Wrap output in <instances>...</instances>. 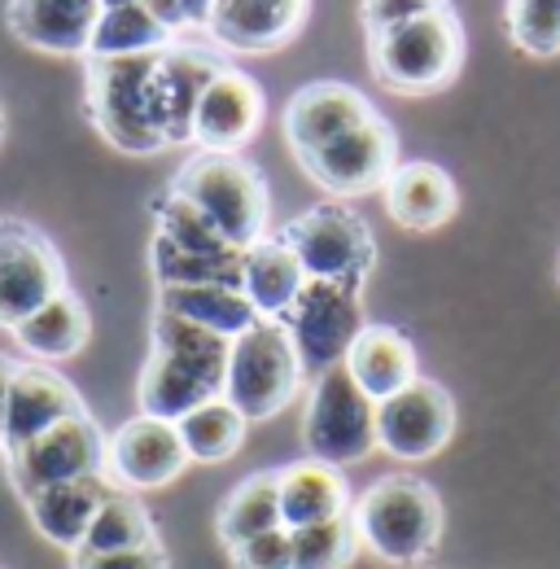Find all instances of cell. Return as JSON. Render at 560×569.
I'll return each mask as SVG.
<instances>
[{
    "label": "cell",
    "instance_id": "obj_2",
    "mask_svg": "<svg viewBox=\"0 0 560 569\" xmlns=\"http://www.w3.org/2000/svg\"><path fill=\"white\" fill-rule=\"evenodd\" d=\"M171 193L193 202L232 250H250L268 237L272 193L263 171L241 153L198 149L171 180Z\"/></svg>",
    "mask_w": 560,
    "mask_h": 569
},
{
    "label": "cell",
    "instance_id": "obj_33",
    "mask_svg": "<svg viewBox=\"0 0 560 569\" xmlns=\"http://www.w3.org/2000/svg\"><path fill=\"white\" fill-rule=\"evenodd\" d=\"M289 535H293V569H347L363 548L350 512L333 517V521L289 530Z\"/></svg>",
    "mask_w": 560,
    "mask_h": 569
},
{
    "label": "cell",
    "instance_id": "obj_24",
    "mask_svg": "<svg viewBox=\"0 0 560 569\" xmlns=\"http://www.w3.org/2000/svg\"><path fill=\"white\" fill-rule=\"evenodd\" d=\"M347 368L372 403H386L390 395H399L403 386H412L420 377L417 347L394 325H368L350 347Z\"/></svg>",
    "mask_w": 560,
    "mask_h": 569
},
{
    "label": "cell",
    "instance_id": "obj_11",
    "mask_svg": "<svg viewBox=\"0 0 560 569\" xmlns=\"http://www.w3.org/2000/svg\"><path fill=\"white\" fill-rule=\"evenodd\" d=\"M293 338V351L302 359V372H329L338 363H347L354 338L368 329L363 316V298L359 289L333 281H307L298 302L289 307V316L280 320Z\"/></svg>",
    "mask_w": 560,
    "mask_h": 569
},
{
    "label": "cell",
    "instance_id": "obj_4",
    "mask_svg": "<svg viewBox=\"0 0 560 569\" xmlns=\"http://www.w3.org/2000/svg\"><path fill=\"white\" fill-rule=\"evenodd\" d=\"M162 53H137V58H88L83 71V106L92 128L114 144L119 153L149 158L162 153L167 141L153 119V71Z\"/></svg>",
    "mask_w": 560,
    "mask_h": 569
},
{
    "label": "cell",
    "instance_id": "obj_19",
    "mask_svg": "<svg viewBox=\"0 0 560 569\" xmlns=\"http://www.w3.org/2000/svg\"><path fill=\"white\" fill-rule=\"evenodd\" d=\"M307 9L311 0H214L207 31L223 53H277L302 31Z\"/></svg>",
    "mask_w": 560,
    "mask_h": 569
},
{
    "label": "cell",
    "instance_id": "obj_8",
    "mask_svg": "<svg viewBox=\"0 0 560 569\" xmlns=\"http://www.w3.org/2000/svg\"><path fill=\"white\" fill-rule=\"evenodd\" d=\"M302 447L324 465H359L377 451V403L359 390L347 363L316 377L307 412H302Z\"/></svg>",
    "mask_w": 560,
    "mask_h": 569
},
{
    "label": "cell",
    "instance_id": "obj_25",
    "mask_svg": "<svg viewBox=\"0 0 560 569\" xmlns=\"http://www.w3.org/2000/svg\"><path fill=\"white\" fill-rule=\"evenodd\" d=\"M302 284H307V272H302L298 254L280 237H263L259 246L246 250V259H241V293L250 298L259 320L280 325L289 316V307L298 302Z\"/></svg>",
    "mask_w": 560,
    "mask_h": 569
},
{
    "label": "cell",
    "instance_id": "obj_9",
    "mask_svg": "<svg viewBox=\"0 0 560 569\" xmlns=\"http://www.w3.org/2000/svg\"><path fill=\"white\" fill-rule=\"evenodd\" d=\"M298 167L333 202L368 198V193H381L386 180L394 176V167H399V137H394V128L381 114H372L359 128H350V132L333 137L329 144L302 153Z\"/></svg>",
    "mask_w": 560,
    "mask_h": 569
},
{
    "label": "cell",
    "instance_id": "obj_35",
    "mask_svg": "<svg viewBox=\"0 0 560 569\" xmlns=\"http://www.w3.org/2000/svg\"><path fill=\"white\" fill-rule=\"evenodd\" d=\"M508 40L530 58H557L560 0H508Z\"/></svg>",
    "mask_w": 560,
    "mask_h": 569
},
{
    "label": "cell",
    "instance_id": "obj_6",
    "mask_svg": "<svg viewBox=\"0 0 560 569\" xmlns=\"http://www.w3.org/2000/svg\"><path fill=\"white\" fill-rule=\"evenodd\" d=\"M280 241L298 254L307 281H333L363 293V284L377 268L372 228L347 202H320L311 211L293 214L280 228Z\"/></svg>",
    "mask_w": 560,
    "mask_h": 569
},
{
    "label": "cell",
    "instance_id": "obj_28",
    "mask_svg": "<svg viewBox=\"0 0 560 569\" xmlns=\"http://www.w3.org/2000/svg\"><path fill=\"white\" fill-rule=\"evenodd\" d=\"M268 530H280V478L277 469H263V473H250L241 478L223 503L214 512V535L223 548L232 543H246L254 535H268Z\"/></svg>",
    "mask_w": 560,
    "mask_h": 569
},
{
    "label": "cell",
    "instance_id": "obj_21",
    "mask_svg": "<svg viewBox=\"0 0 560 569\" xmlns=\"http://www.w3.org/2000/svg\"><path fill=\"white\" fill-rule=\"evenodd\" d=\"M386 214L408 232H433L460 211V189L438 162H399L381 189Z\"/></svg>",
    "mask_w": 560,
    "mask_h": 569
},
{
    "label": "cell",
    "instance_id": "obj_32",
    "mask_svg": "<svg viewBox=\"0 0 560 569\" xmlns=\"http://www.w3.org/2000/svg\"><path fill=\"white\" fill-rule=\"evenodd\" d=\"M241 259L246 254H189L158 232L149 241V272L158 289H171V284H237L241 289Z\"/></svg>",
    "mask_w": 560,
    "mask_h": 569
},
{
    "label": "cell",
    "instance_id": "obj_1",
    "mask_svg": "<svg viewBox=\"0 0 560 569\" xmlns=\"http://www.w3.org/2000/svg\"><path fill=\"white\" fill-rule=\"evenodd\" d=\"M228 351L232 342L198 329L180 316L153 311L149 325V359L140 368L137 403L140 417L158 421H184L210 399H223V377H228Z\"/></svg>",
    "mask_w": 560,
    "mask_h": 569
},
{
    "label": "cell",
    "instance_id": "obj_3",
    "mask_svg": "<svg viewBox=\"0 0 560 569\" xmlns=\"http://www.w3.org/2000/svg\"><path fill=\"white\" fill-rule=\"evenodd\" d=\"M359 543L386 566H420L442 543V499L412 473H386L350 503Z\"/></svg>",
    "mask_w": 560,
    "mask_h": 569
},
{
    "label": "cell",
    "instance_id": "obj_14",
    "mask_svg": "<svg viewBox=\"0 0 560 569\" xmlns=\"http://www.w3.org/2000/svg\"><path fill=\"white\" fill-rule=\"evenodd\" d=\"M184 438L171 421L158 417H132L110 433L106 442V478L119 491H158L171 487L189 469Z\"/></svg>",
    "mask_w": 560,
    "mask_h": 569
},
{
    "label": "cell",
    "instance_id": "obj_17",
    "mask_svg": "<svg viewBox=\"0 0 560 569\" xmlns=\"http://www.w3.org/2000/svg\"><path fill=\"white\" fill-rule=\"evenodd\" d=\"M79 412H83V399L62 372H53L49 363H18L13 386H9V403H4L0 451L13 456L31 438L49 433L53 426H62Z\"/></svg>",
    "mask_w": 560,
    "mask_h": 569
},
{
    "label": "cell",
    "instance_id": "obj_13",
    "mask_svg": "<svg viewBox=\"0 0 560 569\" xmlns=\"http://www.w3.org/2000/svg\"><path fill=\"white\" fill-rule=\"evenodd\" d=\"M456 399L447 386L417 377L386 403H377V447L394 460H433L456 438Z\"/></svg>",
    "mask_w": 560,
    "mask_h": 569
},
{
    "label": "cell",
    "instance_id": "obj_5",
    "mask_svg": "<svg viewBox=\"0 0 560 569\" xmlns=\"http://www.w3.org/2000/svg\"><path fill=\"white\" fill-rule=\"evenodd\" d=\"M368 67L377 83L399 97H424L447 88L464 67V27L451 4L424 13L417 22L368 40Z\"/></svg>",
    "mask_w": 560,
    "mask_h": 569
},
{
    "label": "cell",
    "instance_id": "obj_36",
    "mask_svg": "<svg viewBox=\"0 0 560 569\" xmlns=\"http://www.w3.org/2000/svg\"><path fill=\"white\" fill-rule=\"evenodd\" d=\"M232 569H293V535L280 526L268 535H254L246 543H232L223 548Z\"/></svg>",
    "mask_w": 560,
    "mask_h": 569
},
{
    "label": "cell",
    "instance_id": "obj_10",
    "mask_svg": "<svg viewBox=\"0 0 560 569\" xmlns=\"http://www.w3.org/2000/svg\"><path fill=\"white\" fill-rule=\"evenodd\" d=\"M67 289V263L58 246L36 223L0 214V329L13 333L31 311Z\"/></svg>",
    "mask_w": 560,
    "mask_h": 569
},
{
    "label": "cell",
    "instance_id": "obj_18",
    "mask_svg": "<svg viewBox=\"0 0 560 569\" xmlns=\"http://www.w3.org/2000/svg\"><path fill=\"white\" fill-rule=\"evenodd\" d=\"M372 114H377L372 101L350 83H338V79L302 83L284 106V144L293 158H302V153L329 144L350 128H359Z\"/></svg>",
    "mask_w": 560,
    "mask_h": 569
},
{
    "label": "cell",
    "instance_id": "obj_30",
    "mask_svg": "<svg viewBox=\"0 0 560 569\" xmlns=\"http://www.w3.org/2000/svg\"><path fill=\"white\" fill-rule=\"evenodd\" d=\"M171 44H176V36L137 0V4L101 9V22H97L92 44H88V58H137V53H162Z\"/></svg>",
    "mask_w": 560,
    "mask_h": 569
},
{
    "label": "cell",
    "instance_id": "obj_22",
    "mask_svg": "<svg viewBox=\"0 0 560 569\" xmlns=\"http://www.w3.org/2000/svg\"><path fill=\"white\" fill-rule=\"evenodd\" d=\"M110 491H114V482H110L106 473H97V478H79V482L31 491V496H22V503H27L31 526H36L49 543H58L62 552H79L83 539H88V526H92L97 508L106 503Z\"/></svg>",
    "mask_w": 560,
    "mask_h": 569
},
{
    "label": "cell",
    "instance_id": "obj_34",
    "mask_svg": "<svg viewBox=\"0 0 560 569\" xmlns=\"http://www.w3.org/2000/svg\"><path fill=\"white\" fill-rule=\"evenodd\" d=\"M153 223H158V237H167L171 246H180V250H189V254H246V250H232V246L214 232V223H210L207 214L198 211L193 202L176 198L171 189L153 202Z\"/></svg>",
    "mask_w": 560,
    "mask_h": 569
},
{
    "label": "cell",
    "instance_id": "obj_7",
    "mask_svg": "<svg viewBox=\"0 0 560 569\" xmlns=\"http://www.w3.org/2000/svg\"><path fill=\"white\" fill-rule=\"evenodd\" d=\"M302 386V359L293 351V338L284 325L259 320L250 333H241L228 351L223 399L246 421H272L293 403Z\"/></svg>",
    "mask_w": 560,
    "mask_h": 569
},
{
    "label": "cell",
    "instance_id": "obj_41",
    "mask_svg": "<svg viewBox=\"0 0 560 569\" xmlns=\"http://www.w3.org/2000/svg\"><path fill=\"white\" fill-rule=\"evenodd\" d=\"M119 4H137V0H101V9H119Z\"/></svg>",
    "mask_w": 560,
    "mask_h": 569
},
{
    "label": "cell",
    "instance_id": "obj_23",
    "mask_svg": "<svg viewBox=\"0 0 560 569\" xmlns=\"http://www.w3.org/2000/svg\"><path fill=\"white\" fill-rule=\"evenodd\" d=\"M280 478V526L284 530H302V526H316V521H333L350 512V487L342 478L338 465H324V460H293L277 469Z\"/></svg>",
    "mask_w": 560,
    "mask_h": 569
},
{
    "label": "cell",
    "instance_id": "obj_15",
    "mask_svg": "<svg viewBox=\"0 0 560 569\" xmlns=\"http://www.w3.org/2000/svg\"><path fill=\"white\" fill-rule=\"evenodd\" d=\"M223 67L228 62L219 53H207L198 44L162 49L158 71H153V119H158V132H162L167 149L193 144V119H198L202 92Z\"/></svg>",
    "mask_w": 560,
    "mask_h": 569
},
{
    "label": "cell",
    "instance_id": "obj_26",
    "mask_svg": "<svg viewBox=\"0 0 560 569\" xmlns=\"http://www.w3.org/2000/svg\"><path fill=\"white\" fill-rule=\"evenodd\" d=\"M158 311L180 316V320L210 329L228 342H237L241 333H250L259 325L250 298L237 284H171V289H158Z\"/></svg>",
    "mask_w": 560,
    "mask_h": 569
},
{
    "label": "cell",
    "instance_id": "obj_12",
    "mask_svg": "<svg viewBox=\"0 0 560 569\" xmlns=\"http://www.w3.org/2000/svg\"><path fill=\"white\" fill-rule=\"evenodd\" d=\"M106 433L101 426L79 412L62 426H53L49 433L31 438L27 447H18L9 460V482L18 499L44 487H62V482H79V478H97L106 473Z\"/></svg>",
    "mask_w": 560,
    "mask_h": 569
},
{
    "label": "cell",
    "instance_id": "obj_31",
    "mask_svg": "<svg viewBox=\"0 0 560 569\" xmlns=\"http://www.w3.org/2000/svg\"><path fill=\"white\" fill-rule=\"evenodd\" d=\"M176 429H180L184 451H189L193 465H223L241 451L250 421L228 399H210L198 412H189L184 421H176Z\"/></svg>",
    "mask_w": 560,
    "mask_h": 569
},
{
    "label": "cell",
    "instance_id": "obj_16",
    "mask_svg": "<svg viewBox=\"0 0 560 569\" xmlns=\"http://www.w3.org/2000/svg\"><path fill=\"white\" fill-rule=\"evenodd\" d=\"M263 114H268V97L259 79H250L237 67H223L202 92V106L193 119V144L210 153H241V144L259 137Z\"/></svg>",
    "mask_w": 560,
    "mask_h": 569
},
{
    "label": "cell",
    "instance_id": "obj_40",
    "mask_svg": "<svg viewBox=\"0 0 560 569\" xmlns=\"http://www.w3.org/2000/svg\"><path fill=\"white\" fill-rule=\"evenodd\" d=\"M13 372L18 363L9 356H0V433H4V403H9V386H13Z\"/></svg>",
    "mask_w": 560,
    "mask_h": 569
},
{
    "label": "cell",
    "instance_id": "obj_39",
    "mask_svg": "<svg viewBox=\"0 0 560 569\" xmlns=\"http://www.w3.org/2000/svg\"><path fill=\"white\" fill-rule=\"evenodd\" d=\"M210 4H214V0H176V9L184 13V22H189V27H207Z\"/></svg>",
    "mask_w": 560,
    "mask_h": 569
},
{
    "label": "cell",
    "instance_id": "obj_42",
    "mask_svg": "<svg viewBox=\"0 0 560 569\" xmlns=\"http://www.w3.org/2000/svg\"><path fill=\"white\" fill-rule=\"evenodd\" d=\"M0 141H4V106H0Z\"/></svg>",
    "mask_w": 560,
    "mask_h": 569
},
{
    "label": "cell",
    "instance_id": "obj_38",
    "mask_svg": "<svg viewBox=\"0 0 560 569\" xmlns=\"http://www.w3.org/2000/svg\"><path fill=\"white\" fill-rule=\"evenodd\" d=\"M70 569H171L162 543L140 552H70Z\"/></svg>",
    "mask_w": 560,
    "mask_h": 569
},
{
    "label": "cell",
    "instance_id": "obj_27",
    "mask_svg": "<svg viewBox=\"0 0 560 569\" xmlns=\"http://www.w3.org/2000/svg\"><path fill=\"white\" fill-rule=\"evenodd\" d=\"M88 333H92V320H88V307L74 298V293H58L53 302H44L40 311H31L18 329H13V342L40 363H58V359L79 356L88 347Z\"/></svg>",
    "mask_w": 560,
    "mask_h": 569
},
{
    "label": "cell",
    "instance_id": "obj_29",
    "mask_svg": "<svg viewBox=\"0 0 560 569\" xmlns=\"http://www.w3.org/2000/svg\"><path fill=\"white\" fill-rule=\"evenodd\" d=\"M158 526L149 517V508L132 491H110L106 503L97 508L88 539L79 552H140V548H158Z\"/></svg>",
    "mask_w": 560,
    "mask_h": 569
},
{
    "label": "cell",
    "instance_id": "obj_37",
    "mask_svg": "<svg viewBox=\"0 0 560 569\" xmlns=\"http://www.w3.org/2000/svg\"><path fill=\"white\" fill-rule=\"evenodd\" d=\"M442 4L447 0H359V18H363L368 40H377V36H390V31L417 22V18L442 9Z\"/></svg>",
    "mask_w": 560,
    "mask_h": 569
},
{
    "label": "cell",
    "instance_id": "obj_20",
    "mask_svg": "<svg viewBox=\"0 0 560 569\" xmlns=\"http://www.w3.org/2000/svg\"><path fill=\"white\" fill-rule=\"evenodd\" d=\"M4 22L18 44L53 58H88L101 0H9Z\"/></svg>",
    "mask_w": 560,
    "mask_h": 569
}]
</instances>
